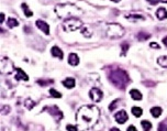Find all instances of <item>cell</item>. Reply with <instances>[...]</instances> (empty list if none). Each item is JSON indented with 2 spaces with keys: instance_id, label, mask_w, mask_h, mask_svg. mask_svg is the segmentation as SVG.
Listing matches in <instances>:
<instances>
[{
  "instance_id": "25",
  "label": "cell",
  "mask_w": 167,
  "mask_h": 131,
  "mask_svg": "<svg viewBox=\"0 0 167 131\" xmlns=\"http://www.w3.org/2000/svg\"><path fill=\"white\" fill-rule=\"evenodd\" d=\"M24 105H25V107H27V109H32L33 107H34V106H35V103H34V101H33L31 98H27V99L25 100Z\"/></svg>"
},
{
  "instance_id": "3",
  "label": "cell",
  "mask_w": 167,
  "mask_h": 131,
  "mask_svg": "<svg viewBox=\"0 0 167 131\" xmlns=\"http://www.w3.org/2000/svg\"><path fill=\"white\" fill-rule=\"evenodd\" d=\"M55 13L57 14L59 18L68 19L81 14V10L73 4H59L55 7Z\"/></svg>"
},
{
  "instance_id": "28",
  "label": "cell",
  "mask_w": 167,
  "mask_h": 131,
  "mask_svg": "<svg viewBox=\"0 0 167 131\" xmlns=\"http://www.w3.org/2000/svg\"><path fill=\"white\" fill-rule=\"evenodd\" d=\"M118 103H119V99L113 100L112 103L110 104V106H109V110H110V111H113V110L116 109V107H117V106H118V105H117Z\"/></svg>"
},
{
  "instance_id": "9",
  "label": "cell",
  "mask_w": 167,
  "mask_h": 131,
  "mask_svg": "<svg viewBox=\"0 0 167 131\" xmlns=\"http://www.w3.org/2000/svg\"><path fill=\"white\" fill-rule=\"evenodd\" d=\"M36 27L40 29L41 31H43L45 34H50V27H49V24L45 22V21H43V20H36Z\"/></svg>"
},
{
  "instance_id": "14",
  "label": "cell",
  "mask_w": 167,
  "mask_h": 131,
  "mask_svg": "<svg viewBox=\"0 0 167 131\" xmlns=\"http://www.w3.org/2000/svg\"><path fill=\"white\" fill-rule=\"evenodd\" d=\"M156 17L158 20H165L167 19V10L165 8H158L156 11Z\"/></svg>"
},
{
  "instance_id": "13",
  "label": "cell",
  "mask_w": 167,
  "mask_h": 131,
  "mask_svg": "<svg viewBox=\"0 0 167 131\" xmlns=\"http://www.w3.org/2000/svg\"><path fill=\"white\" fill-rule=\"evenodd\" d=\"M127 19L131 22H137V21L145 20V17L141 16V14H129V16H127Z\"/></svg>"
},
{
  "instance_id": "12",
  "label": "cell",
  "mask_w": 167,
  "mask_h": 131,
  "mask_svg": "<svg viewBox=\"0 0 167 131\" xmlns=\"http://www.w3.org/2000/svg\"><path fill=\"white\" fill-rule=\"evenodd\" d=\"M68 63H69V65H72V66H77L79 64L78 55L75 54V53H70L69 56H68Z\"/></svg>"
},
{
  "instance_id": "11",
  "label": "cell",
  "mask_w": 167,
  "mask_h": 131,
  "mask_svg": "<svg viewBox=\"0 0 167 131\" xmlns=\"http://www.w3.org/2000/svg\"><path fill=\"white\" fill-rule=\"evenodd\" d=\"M51 53H52V55L53 56H55V57H57V59H63L64 57V53L62 52V50L59 49L58 46H53L52 49H51Z\"/></svg>"
},
{
  "instance_id": "26",
  "label": "cell",
  "mask_w": 167,
  "mask_h": 131,
  "mask_svg": "<svg viewBox=\"0 0 167 131\" xmlns=\"http://www.w3.org/2000/svg\"><path fill=\"white\" fill-rule=\"evenodd\" d=\"M50 94H51V96H52V97H54V98H61V97H62V94L58 93L57 91H55L54 88H51Z\"/></svg>"
},
{
  "instance_id": "36",
  "label": "cell",
  "mask_w": 167,
  "mask_h": 131,
  "mask_svg": "<svg viewBox=\"0 0 167 131\" xmlns=\"http://www.w3.org/2000/svg\"><path fill=\"white\" fill-rule=\"evenodd\" d=\"M163 43H164V44H165V46L167 47V36H165V38L163 39Z\"/></svg>"
},
{
  "instance_id": "15",
  "label": "cell",
  "mask_w": 167,
  "mask_h": 131,
  "mask_svg": "<svg viewBox=\"0 0 167 131\" xmlns=\"http://www.w3.org/2000/svg\"><path fill=\"white\" fill-rule=\"evenodd\" d=\"M75 84H76L75 79H74V78H70V77H69V78H66L65 81H63V85L65 86V87H67L68 89L75 87Z\"/></svg>"
},
{
  "instance_id": "7",
  "label": "cell",
  "mask_w": 167,
  "mask_h": 131,
  "mask_svg": "<svg viewBox=\"0 0 167 131\" xmlns=\"http://www.w3.org/2000/svg\"><path fill=\"white\" fill-rule=\"evenodd\" d=\"M102 96H104L102 91H100L99 88H97V87H94V88H91L89 91V97L95 103H99L100 100L102 99Z\"/></svg>"
},
{
  "instance_id": "18",
  "label": "cell",
  "mask_w": 167,
  "mask_h": 131,
  "mask_svg": "<svg viewBox=\"0 0 167 131\" xmlns=\"http://www.w3.org/2000/svg\"><path fill=\"white\" fill-rule=\"evenodd\" d=\"M21 8H22V10H23V12H24V16H25V17L30 18V17H32V16H33V12L29 9V7H27V4H22V5H21Z\"/></svg>"
},
{
  "instance_id": "21",
  "label": "cell",
  "mask_w": 167,
  "mask_h": 131,
  "mask_svg": "<svg viewBox=\"0 0 167 131\" xmlns=\"http://www.w3.org/2000/svg\"><path fill=\"white\" fill-rule=\"evenodd\" d=\"M131 111H132V113H133V116L136 118L141 117L142 113H143V110H142V108H140V107H133Z\"/></svg>"
},
{
  "instance_id": "34",
  "label": "cell",
  "mask_w": 167,
  "mask_h": 131,
  "mask_svg": "<svg viewBox=\"0 0 167 131\" xmlns=\"http://www.w3.org/2000/svg\"><path fill=\"white\" fill-rule=\"evenodd\" d=\"M149 46H151L152 49H159V45H158L156 42H152V43L149 44Z\"/></svg>"
},
{
  "instance_id": "23",
  "label": "cell",
  "mask_w": 167,
  "mask_h": 131,
  "mask_svg": "<svg viewBox=\"0 0 167 131\" xmlns=\"http://www.w3.org/2000/svg\"><path fill=\"white\" fill-rule=\"evenodd\" d=\"M7 24H8V27L9 28H14V27H17V25H19V22L17 19L9 18L8 19V21H7Z\"/></svg>"
},
{
  "instance_id": "31",
  "label": "cell",
  "mask_w": 167,
  "mask_h": 131,
  "mask_svg": "<svg viewBox=\"0 0 167 131\" xmlns=\"http://www.w3.org/2000/svg\"><path fill=\"white\" fill-rule=\"evenodd\" d=\"M9 111H10V107L9 106H7V105H6L5 107L1 108V113H2V115H8Z\"/></svg>"
},
{
  "instance_id": "2",
  "label": "cell",
  "mask_w": 167,
  "mask_h": 131,
  "mask_svg": "<svg viewBox=\"0 0 167 131\" xmlns=\"http://www.w3.org/2000/svg\"><path fill=\"white\" fill-rule=\"evenodd\" d=\"M109 81L110 83L114 85L117 88H120V89H125V87L128 86L129 81H130V78H129V75L128 73L124 71V69H121V68H117V69H112L110 74H109Z\"/></svg>"
},
{
  "instance_id": "27",
  "label": "cell",
  "mask_w": 167,
  "mask_h": 131,
  "mask_svg": "<svg viewBox=\"0 0 167 131\" xmlns=\"http://www.w3.org/2000/svg\"><path fill=\"white\" fill-rule=\"evenodd\" d=\"M121 49H122V55H125L128 50H129V44H128L127 42H123L121 44Z\"/></svg>"
},
{
  "instance_id": "16",
  "label": "cell",
  "mask_w": 167,
  "mask_h": 131,
  "mask_svg": "<svg viewBox=\"0 0 167 131\" xmlns=\"http://www.w3.org/2000/svg\"><path fill=\"white\" fill-rule=\"evenodd\" d=\"M130 96L132 97V99H134V100L142 99V94H141L137 89H131V91H130Z\"/></svg>"
},
{
  "instance_id": "35",
  "label": "cell",
  "mask_w": 167,
  "mask_h": 131,
  "mask_svg": "<svg viewBox=\"0 0 167 131\" xmlns=\"http://www.w3.org/2000/svg\"><path fill=\"white\" fill-rule=\"evenodd\" d=\"M127 131H137V130H136V128L134 126H130L129 128H128Z\"/></svg>"
},
{
  "instance_id": "6",
  "label": "cell",
  "mask_w": 167,
  "mask_h": 131,
  "mask_svg": "<svg viewBox=\"0 0 167 131\" xmlns=\"http://www.w3.org/2000/svg\"><path fill=\"white\" fill-rule=\"evenodd\" d=\"M43 110H47L49 113H51V116H53L54 119L58 122L59 120L63 119V113L59 110V108L57 106H50V107H45Z\"/></svg>"
},
{
  "instance_id": "4",
  "label": "cell",
  "mask_w": 167,
  "mask_h": 131,
  "mask_svg": "<svg viewBox=\"0 0 167 131\" xmlns=\"http://www.w3.org/2000/svg\"><path fill=\"white\" fill-rule=\"evenodd\" d=\"M125 33V30L124 28L122 27L121 24H118V23H110L107 28V31H106V34L108 38L110 39H119V38H122Z\"/></svg>"
},
{
  "instance_id": "29",
  "label": "cell",
  "mask_w": 167,
  "mask_h": 131,
  "mask_svg": "<svg viewBox=\"0 0 167 131\" xmlns=\"http://www.w3.org/2000/svg\"><path fill=\"white\" fill-rule=\"evenodd\" d=\"M147 2H149L151 5H157L159 2H164V4H167V0H146Z\"/></svg>"
},
{
  "instance_id": "1",
  "label": "cell",
  "mask_w": 167,
  "mask_h": 131,
  "mask_svg": "<svg viewBox=\"0 0 167 131\" xmlns=\"http://www.w3.org/2000/svg\"><path fill=\"white\" fill-rule=\"evenodd\" d=\"M100 117V110L94 105L82 106L76 113V121L81 130H87L96 125Z\"/></svg>"
},
{
  "instance_id": "19",
  "label": "cell",
  "mask_w": 167,
  "mask_h": 131,
  "mask_svg": "<svg viewBox=\"0 0 167 131\" xmlns=\"http://www.w3.org/2000/svg\"><path fill=\"white\" fill-rule=\"evenodd\" d=\"M141 126H142V128H143L144 131H149L152 129V123H151L149 120H142V121H141Z\"/></svg>"
},
{
  "instance_id": "24",
  "label": "cell",
  "mask_w": 167,
  "mask_h": 131,
  "mask_svg": "<svg viewBox=\"0 0 167 131\" xmlns=\"http://www.w3.org/2000/svg\"><path fill=\"white\" fill-rule=\"evenodd\" d=\"M158 131H167V119H165V120L162 122H159V125H158Z\"/></svg>"
},
{
  "instance_id": "37",
  "label": "cell",
  "mask_w": 167,
  "mask_h": 131,
  "mask_svg": "<svg viewBox=\"0 0 167 131\" xmlns=\"http://www.w3.org/2000/svg\"><path fill=\"white\" fill-rule=\"evenodd\" d=\"M4 20H5V14H4V13H1V20H0V22H1V23H4Z\"/></svg>"
},
{
  "instance_id": "5",
  "label": "cell",
  "mask_w": 167,
  "mask_h": 131,
  "mask_svg": "<svg viewBox=\"0 0 167 131\" xmlns=\"http://www.w3.org/2000/svg\"><path fill=\"white\" fill-rule=\"evenodd\" d=\"M84 27V23L80 19L76 18V17H72V18L66 19L63 22V29L66 32H73L77 31Z\"/></svg>"
},
{
  "instance_id": "8",
  "label": "cell",
  "mask_w": 167,
  "mask_h": 131,
  "mask_svg": "<svg viewBox=\"0 0 167 131\" xmlns=\"http://www.w3.org/2000/svg\"><path fill=\"white\" fill-rule=\"evenodd\" d=\"M114 118H116V120H117L118 123H121V125H123V123L129 119L128 113L125 110H120V111H118V113H116Z\"/></svg>"
},
{
  "instance_id": "10",
  "label": "cell",
  "mask_w": 167,
  "mask_h": 131,
  "mask_svg": "<svg viewBox=\"0 0 167 131\" xmlns=\"http://www.w3.org/2000/svg\"><path fill=\"white\" fill-rule=\"evenodd\" d=\"M14 77H16L17 81H29V76L23 72L21 68H16V75H14Z\"/></svg>"
},
{
  "instance_id": "38",
  "label": "cell",
  "mask_w": 167,
  "mask_h": 131,
  "mask_svg": "<svg viewBox=\"0 0 167 131\" xmlns=\"http://www.w3.org/2000/svg\"><path fill=\"white\" fill-rule=\"evenodd\" d=\"M110 131H120V130H119L118 128H111V129H110Z\"/></svg>"
},
{
  "instance_id": "32",
  "label": "cell",
  "mask_w": 167,
  "mask_h": 131,
  "mask_svg": "<svg viewBox=\"0 0 167 131\" xmlns=\"http://www.w3.org/2000/svg\"><path fill=\"white\" fill-rule=\"evenodd\" d=\"M81 33H82V35H85L86 38H90L91 36V33L87 30V28H84V29H82V31H81Z\"/></svg>"
},
{
  "instance_id": "17",
  "label": "cell",
  "mask_w": 167,
  "mask_h": 131,
  "mask_svg": "<svg viewBox=\"0 0 167 131\" xmlns=\"http://www.w3.org/2000/svg\"><path fill=\"white\" fill-rule=\"evenodd\" d=\"M151 113L154 118H158L162 115V108L161 107H153V108H151Z\"/></svg>"
},
{
  "instance_id": "40",
  "label": "cell",
  "mask_w": 167,
  "mask_h": 131,
  "mask_svg": "<svg viewBox=\"0 0 167 131\" xmlns=\"http://www.w3.org/2000/svg\"><path fill=\"white\" fill-rule=\"evenodd\" d=\"M111 1H113V2H119L120 0H111Z\"/></svg>"
},
{
  "instance_id": "30",
  "label": "cell",
  "mask_w": 167,
  "mask_h": 131,
  "mask_svg": "<svg viewBox=\"0 0 167 131\" xmlns=\"http://www.w3.org/2000/svg\"><path fill=\"white\" fill-rule=\"evenodd\" d=\"M53 83V81L52 79H50V81H43V79H39L37 81V84H40L41 86H45L47 85V84H52Z\"/></svg>"
},
{
  "instance_id": "20",
  "label": "cell",
  "mask_w": 167,
  "mask_h": 131,
  "mask_svg": "<svg viewBox=\"0 0 167 131\" xmlns=\"http://www.w3.org/2000/svg\"><path fill=\"white\" fill-rule=\"evenodd\" d=\"M157 63L162 67L167 68V56H159L157 59Z\"/></svg>"
},
{
  "instance_id": "33",
  "label": "cell",
  "mask_w": 167,
  "mask_h": 131,
  "mask_svg": "<svg viewBox=\"0 0 167 131\" xmlns=\"http://www.w3.org/2000/svg\"><path fill=\"white\" fill-rule=\"evenodd\" d=\"M66 129H67V131H78L77 127L73 126V125H67V126H66Z\"/></svg>"
},
{
  "instance_id": "39",
  "label": "cell",
  "mask_w": 167,
  "mask_h": 131,
  "mask_svg": "<svg viewBox=\"0 0 167 131\" xmlns=\"http://www.w3.org/2000/svg\"><path fill=\"white\" fill-rule=\"evenodd\" d=\"M2 131H9L8 128H2Z\"/></svg>"
},
{
  "instance_id": "22",
  "label": "cell",
  "mask_w": 167,
  "mask_h": 131,
  "mask_svg": "<svg viewBox=\"0 0 167 131\" xmlns=\"http://www.w3.org/2000/svg\"><path fill=\"white\" fill-rule=\"evenodd\" d=\"M149 34H147V33H144V32H140L139 34H136V39L139 41H145V40H147V39H149Z\"/></svg>"
}]
</instances>
